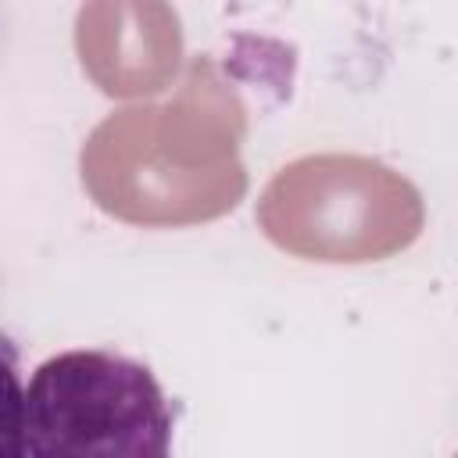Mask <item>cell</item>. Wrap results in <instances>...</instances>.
I'll list each match as a JSON object with an SVG mask.
<instances>
[{
    "label": "cell",
    "mask_w": 458,
    "mask_h": 458,
    "mask_svg": "<svg viewBox=\"0 0 458 458\" xmlns=\"http://www.w3.org/2000/svg\"><path fill=\"white\" fill-rule=\"evenodd\" d=\"M175 408L157 376L118 351H61L25 390L29 458H172Z\"/></svg>",
    "instance_id": "6da1fadb"
},
{
    "label": "cell",
    "mask_w": 458,
    "mask_h": 458,
    "mask_svg": "<svg viewBox=\"0 0 458 458\" xmlns=\"http://www.w3.org/2000/svg\"><path fill=\"white\" fill-rule=\"evenodd\" d=\"M18 344L0 333V458H29L25 444V386Z\"/></svg>",
    "instance_id": "7a4b0ae2"
}]
</instances>
